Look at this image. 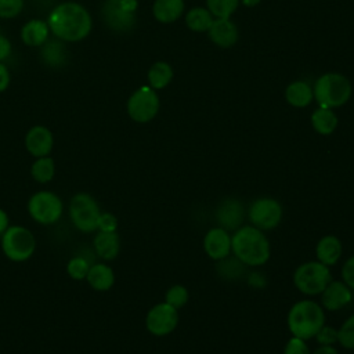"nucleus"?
Segmentation results:
<instances>
[{
	"label": "nucleus",
	"instance_id": "34",
	"mask_svg": "<svg viewBox=\"0 0 354 354\" xmlns=\"http://www.w3.org/2000/svg\"><path fill=\"white\" fill-rule=\"evenodd\" d=\"M314 337L319 346H333L337 343V329L329 325H324Z\"/></svg>",
	"mask_w": 354,
	"mask_h": 354
},
{
	"label": "nucleus",
	"instance_id": "24",
	"mask_svg": "<svg viewBox=\"0 0 354 354\" xmlns=\"http://www.w3.org/2000/svg\"><path fill=\"white\" fill-rule=\"evenodd\" d=\"M47 32L48 28L43 21L35 19V21H29L21 32L22 40L25 44L28 46H40L44 43V40L47 39Z\"/></svg>",
	"mask_w": 354,
	"mask_h": 354
},
{
	"label": "nucleus",
	"instance_id": "7",
	"mask_svg": "<svg viewBox=\"0 0 354 354\" xmlns=\"http://www.w3.org/2000/svg\"><path fill=\"white\" fill-rule=\"evenodd\" d=\"M137 0H106L102 6L105 25L116 32H129L136 24Z\"/></svg>",
	"mask_w": 354,
	"mask_h": 354
},
{
	"label": "nucleus",
	"instance_id": "28",
	"mask_svg": "<svg viewBox=\"0 0 354 354\" xmlns=\"http://www.w3.org/2000/svg\"><path fill=\"white\" fill-rule=\"evenodd\" d=\"M171 77H173V71H171L170 65L166 62L153 64L148 72L149 84L153 88H163L165 86L169 84Z\"/></svg>",
	"mask_w": 354,
	"mask_h": 354
},
{
	"label": "nucleus",
	"instance_id": "35",
	"mask_svg": "<svg viewBox=\"0 0 354 354\" xmlns=\"http://www.w3.org/2000/svg\"><path fill=\"white\" fill-rule=\"evenodd\" d=\"M283 354H311L308 350V346L306 343V340L292 336L283 348Z\"/></svg>",
	"mask_w": 354,
	"mask_h": 354
},
{
	"label": "nucleus",
	"instance_id": "30",
	"mask_svg": "<svg viewBox=\"0 0 354 354\" xmlns=\"http://www.w3.org/2000/svg\"><path fill=\"white\" fill-rule=\"evenodd\" d=\"M238 1L239 0H206L210 14L217 18H230L238 7Z\"/></svg>",
	"mask_w": 354,
	"mask_h": 354
},
{
	"label": "nucleus",
	"instance_id": "12",
	"mask_svg": "<svg viewBox=\"0 0 354 354\" xmlns=\"http://www.w3.org/2000/svg\"><path fill=\"white\" fill-rule=\"evenodd\" d=\"M159 109L156 93L149 87L138 88L127 102V112L136 122L145 123L155 118Z\"/></svg>",
	"mask_w": 354,
	"mask_h": 354
},
{
	"label": "nucleus",
	"instance_id": "31",
	"mask_svg": "<svg viewBox=\"0 0 354 354\" xmlns=\"http://www.w3.org/2000/svg\"><path fill=\"white\" fill-rule=\"evenodd\" d=\"M337 343L347 350H354V314L337 329Z\"/></svg>",
	"mask_w": 354,
	"mask_h": 354
},
{
	"label": "nucleus",
	"instance_id": "9",
	"mask_svg": "<svg viewBox=\"0 0 354 354\" xmlns=\"http://www.w3.org/2000/svg\"><path fill=\"white\" fill-rule=\"evenodd\" d=\"M250 224L261 231H270L282 221V205L274 198H259L249 207Z\"/></svg>",
	"mask_w": 354,
	"mask_h": 354
},
{
	"label": "nucleus",
	"instance_id": "39",
	"mask_svg": "<svg viewBox=\"0 0 354 354\" xmlns=\"http://www.w3.org/2000/svg\"><path fill=\"white\" fill-rule=\"evenodd\" d=\"M248 282H249V285H252L254 288H263L267 281H266L263 274H260V272H250L249 278H248Z\"/></svg>",
	"mask_w": 354,
	"mask_h": 354
},
{
	"label": "nucleus",
	"instance_id": "2",
	"mask_svg": "<svg viewBox=\"0 0 354 354\" xmlns=\"http://www.w3.org/2000/svg\"><path fill=\"white\" fill-rule=\"evenodd\" d=\"M48 24L55 36L68 41L83 39L91 29L88 12L76 3H64L55 7L50 15Z\"/></svg>",
	"mask_w": 354,
	"mask_h": 354
},
{
	"label": "nucleus",
	"instance_id": "10",
	"mask_svg": "<svg viewBox=\"0 0 354 354\" xmlns=\"http://www.w3.org/2000/svg\"><path fill=\"white\" fill-rule=\"evenodd\" d=\"M62 202L51 191H39L33 194L28 203L30 217L40 224H53L62 214Z\"/></svg>",
	"mask_w": 354,
	"mask_h": 354
},
{
	"label": "nucleus",
	"instance_id": "15",
	"mask_svg": "<svg viewBox=\"0 0 354 354\" xmlns=\"http://www.w3.org/2000/svg\"><path fill=\"white\" fill-rule=\"evenodd\" d=\"M353 290L343 281H330L321 293V306L328 311H337L350 304Z\"/></svg>",
	"mask_w": 354,
	"mask_h": 354
},
{
	"label": "nucleus",
	"instance_id": "19",
	"mask_svg": "<svg viewBox=\"0 0 354 354\" xmlns=\"http://www.w3.org/2000/svg\"><path fill=\"white\" fill-rule=\"evenodd\" d=\"M94 249L104 260H113L120 250V238L116 232L100 231L94 238Z\"/></svg>",
	"mask_w": 354,
	"mask_h": 354
},
{
	"label": "nucleus",
	"instance_id": "29",
	"mask_svg": "<svg viewBox=\"0 0 354 354\" xmlns=\"http://www.w3.org/2000/svg\"><path fill=\"white\" fill-rule=\"evenodd\" d=\"M188 299H189L188 289L178 283L170 286L165 295V301L177 310L184 307L188 303Z\"/></svg>",
	"mask_w": 354,
	"mask_h": 354
},
{
	"label": "nucleus",
	"instance_id": "37",
	"mask_svg": "<svg viewBox=\"0 0 354 354\" xmlns=\"http://www.w3.org/2000/svg\"><path fill=\"white\" fill-rule=\"evenodd\" d=\"M118 218L112 213H101L97 221V230L102 232H116Z\"/></svg>",
	"mask_w": 354,
	"mask_h": 354
},
{
	"label": "nucleus",
	"instance_id": "33",
	"mask_svg": "<svg viewBox=\"0 0 354 354\" xmlns=\"http://www.w3.org/2000/svg\"><path fill=\"white\" fill-rule=\"evenodd\" d=\"M88 263L86 259L83 257H72L68 264H66V271L69 274L71 278L79 281V279H84L87 277V272H88Z\"/></svg>",
	"mask_w": 354,
	"mask_h": 354
},
{
	"label": "nucleus",
	"instance_id": "3",
	"mask_svg": "<svg viewBox=\"0 0 354 354\" xmlns=\"http://www.w3.org/2000/svg\"><path fill=\"white\" fill-rule=\"evenodd\" d=\"M286 324L292 336L307 342L325 325V311L322 306L314 300H299L290 307Z\"/></svg>",
	"mask_w": 354,
	"mask_h": 354
},
{
	"label": "nucleus",
	"instance_id": "18",
	"mask_svg": "<svg viewBox=\"0 0 354 354\" xmlns=\"http://www.w3.org/2000/svg\"><path fill=\"white\" fill-rule=\"evenodd\" d=\"M343 253L342 242L335 235L322 236L315 245V257L319 263L330 267L339 261Z\"/></svg>",
	"mask_w": 354,
	"mask_h": 354
},
{
	"label": "nucleus",
	"instance_id": "4",
	"mask_svg": "<svg viewBox=\"0 0 354 354\" xmlns=\"http://www.w3.org/2000/svg\"><path fill=\"white\" fill-rule=\"evenodd\" d=\"M313 94L321 108H336L346 104L351 95L348 79L339 73H326L318 77Z\"/></svg>",
	"mask_w": 354,
	"mask_h": 354
},
{
	"label": "nucleus",
	"instance_id": "1",
	"mask_svg": "<svg viewBox=\"0 0 354 354\" xmlns=\"http://www.w3.org/2000/svg\"><path fill=\"white\" fill-rule=\"evenodd\" d=\"M231 252L245 266L260 267L270 260L271 245L264 231L242 225L231 236Z\"/></svg>",
	"mask_w": 354,
	"mask_h": 354
},
{
	"label": "nucleus",
	"instance_id": "25",
	"mask_svg": "<svg viewBox=\"0 0 354 354\" xmlns=\"http://www.w3.org/2000/svg\"><path fill=\"white\" fill-rule=\"evenodd\" d=\"M245 267L246 266L243 263H241L235 256L234 257L227 256V257L218 260L216 264L218 275L227 281H234V279L241 278L245 272Z\"/></svg>",
	"mask_w": 354,
	"mask_h": 354
},
{
	"label": "nucleus",
	"instance_id": "8",
	"mask_svg": "<svg viewBox=\"0 0 354 354\" xmlns=\"http://www.w3.org/2000/svg\"><path fill=\"white\" fill-rule=\"evenodd\" d=\"M69 214L75 227L83 232L97 230V221L101 214L95 199L86 194H76L69 203Z\"/></svg>",
	"mask_w": 354,
	"mask_h": 354
},
{
	"label": "nucleus",
	"instance_id": "43",
	"mask_svg": "<svg viewBox=\"0 0 354 354\" xmlns=\"http://www.w3.org/2000/svg\"><path fill=\"white\" fill-rule=\"evenodd\" d=\"M7 228H8V216L3 209H0V234H3Z\"/></svg>",
	"mask_w": 354,
	"mask_h": 354
},
{
	"label": "nucleus",
	"instance_id": "32",
	"mask_svg": "<svg viewBox=\"0 0 354 354\" xmlns=\"http://www.w3.org/2000/svg\"><path fill=\"white\" fill-rule=\"evenodd\" d=\"M43 59L54 66H58L64 62V54H62V46L59 41H50L44 46L41 51Z\"/></svg>",
	"mask_w": 354,
	"mask_h": 354
},
{
	"label": "nucleus",
	"instance_id": "38",
	"mask_svg": "<svg viewBox=\"0 0 354 354\" xmlns=\"http://www.w3.org/2000/svg\"><path fill=\"white\" fill-rule=\"evenodd\" d=\"M342 279L351 290H354V254L344 261L342 267Z\"/></svg>",
	"mask_w": 354,
	"mask_h": 354
},
{
	"label": "nucleus",
	"instance_id": "5",
	"mask_svg": "<svg viewBox=\"0 0 354 354\" xmlns=\"http://www.w3.org/2000/svg\"><path fill=\"white\" fill-rule=\"evenodd\" d=\"M332 281L329 267L318 260L300 264L293 272V285L306 296L321 295L326 285Z\"/></svg>",
	"mask_w": 354,
	"mask_h": 354
},
{
	"label": "nucleus",
	"instance_id": "21",
	"mask_svg": "<svg viewBox=\"0 0 354 354\" xmlns=\"http://www.w3.org/2000/svg\"><path fill=\"white\" fill-rule=\"evenodd\" d=\"M184 10L183 0H156L153 4V15L159 22L176 21Z\"/></svg>",
	"mask_w": 354,
	"mask_h": 354
},
{
	"label": "nucleus",
	"instance_id": "26",
	"mask_svg": "<svg viewBox=\"0 0 354 354\" xmlns=\"http://www.w3.org/2000/svg\"><path fill=\"white\" fill-rule=\"evenodd\" d=\"M185 22L191 30L205 32V30H209L210 25L213 24V17L209 10L198 7V8H192L191 11H188V14L185 17Z\"/></svg>",
	"mask_w": 354,
	"mask_h": 354
},
{
	"label": "nucleus",
	"instance_id": "36",
	"mask_svg": "<svg viewBox=\"0 0 354 354\" xmlns=\"http://www.w3.org/2000/svg\"><path fill=\"white\" fill-rule=\"evenodd\" d=\"M22 6L24 0H0V17H15L22 10Z\"/></svg>",
	"mask_w": 354,
	"mask_h": 354
},
{
	"label": "nucleus",
	"instance_id": "42",
	"mask_svg": "<svg viewBox=\"0 0 354 354\" xmlns=\"http://www.w3.org/2000/svg\"><path fill=\"white\" fill-rule=\"evenodd\" d=\"M311 354H339V351H337V348L335 346H319Z\"/></svg>",
	"mask_w": 354,
	"mask_h": 354
},
{
	"label": "nucleus",
	"instance_id": "16",
	"mask_svg": "<svg viewBox=\"0 0 354 354\" xmlns=\"http://www.w3.org/2000/svg\"><path fill=\"white\" fill-rule=\"evenodd\" d=\"M26 149L36 158L47 156L53 148V134L47 127H32L25 138Z\"/></svg>",
	"mask_w": 354,
	"mask_h": 354
},
{
	"label": "nucleus",
	"instance_id": "40",
	"mask_svg": "<svg viewBox=\"0 0 354 354\" xmlns=\"http://www.w3.org/2000/svg\"><path fill=\"white\" fill-rule=\"evenodd\" d=\"M10 53H11L10 41L4 36H0V61L6 59L10 55Z\"/></svg>",
	"mask_w": 354,
	"mask_h": 354
},
{
	"label": "nucleus",
	"instance_id": "44",
	"mask_svg": "<svg viewBox=\"0 0 354 354\" xmlns=\"http://www.w3.org/2000/svg\"><path fill=\"white\" fill-rule=\"evenodd\" d=\"M242 3H243L245 6H248V7H253V6L259 4L260 0H242Z\"/></svg>",
	"mask_w": 354,
	"mask_h": 354
},
{
	"label": "nucleus",
	"instance_id": "13",
	"mask_svg": "<svg viewBox=\"0 0 354 354\" xmlns=\"http://www.w3.org/2000/svg\"><path fill=\"white\" fill-rule=\"evenodd\" d=\"M245 218L243 205L238 199H224L216 209V220L218 227L230 231H236L242 227V221Z\"/></svg>",
	"mask_w": 354,
	"mask_h": 354
},
{
	"label": "nucleus",
	"instance_id": "17",
	"mask_svg": "<svg viewBox=\"0 0 354 354\" xmlns=\"http://www.w3.org/2000/svg\"><path fill=\"white\" fill-rule=\"evenodd\" d=\"M209 36L212 41L220 47H231L238 40V29L230 21V18L213 19L209 28Z\"/></svg>",
	"mask_w": 354,
	"mask_h": 354
},
{
	"label": "nucleus",
	"instance_id": "23",
	"mask_svg": "<svg viewBox=\"0 0 354 354\" xmlns=\"http://www.w3.org/2000/svg\"><path fill=\"white\" fill-rule=\"evenodd\" d=\"M285 95H286L288 102L297 108L307 106L314 97L311 87L304 82H295V83L289 84Z\"/></svg>",
	"mask_w": 354,
	"mask_h": 354
},
{
	"label": "nucleus",
	"instance_id": "11",
	"mask_svg": "<svg viewBox=\"0 0 354 354\" xmlns=\"http://www.w3.org/2000/svg\"><path fill=\"white\" fill-rule=\"evenodd\" d=\"M178 325V310L166 301L155 304L145 317V326L153 336H166Z\"/></svg>",
	"mask_w": 354,
	"mask_h": 354
},
{
	"label": "nucleus",
	"instance_id": "27",
	"mask_svg": "<svg viewBox=\"0 0 354 354\" xmlns=\"http://www.w3.org/2000/svg\"><path fill=\"white\" fill-rule=\"evenodd\" d=\"M54 173H55V165H54V160L48 156L37 158V160H35L30 167L32 177L41 184L51 181L54 177Z\"/></svg>",
	"mask_w": 354,
	"mask_h": 354
},
{
	"label": "nucleus",
	"instance_id": "41",
	"mask_svg": "<svg viewBox=\"0 0 354 354\" xmlns=\"http://www.w3.org/2000/svg\"><path fill=\"white\" fill-rule=\"evenodd\" d=\"M8 82H10L8 71H7V68H6L3 64H0V91H3L4 88H7Z\"/></svg>",
	"mask_w": 354,
	"mask_h": 354
},
{
	"label": "nucleus",
	"instance_id": "14",
	"mask_svg": "<svg viewBox=\"0 0 354 354\" xmlns=\"http://www.w3.org/2000/svg\"><path fill=\"white\" fill-rule=\"evenodd\" d=\"M203 250L212 260H221L231 253V235L221 227L209 230L203 238Z\"/></svg>",
	"mask_w": 354,
	"mask_h": 354
},
{
	"label": "nucleus",
	"instance_id": "6",
	"mask_svg": "<svg viewBox=\"0 0 354 354\" xmlns=\"http://www.w3.org/2000/svg\"><path fill=\"white\" fill-rule=\"evenodd\" d=\"M1 248L10 260L25 261L33 254L36 241L28 228L21 225H11L3 232Z\"/></svg>",
	"mask_w": 354,
	"mask_h": 354
},
{
	"label": "nucleus",
	"instance_id": "20",
	"mask_svg": "<svg viewBox=\"0 0 354 354\" xmlns=\"http://www.w3.org/2000/svg\"><path fill=\"white\" fill-rule=\"evenodd\" d=\"M88 285L95 290H108L112 288L115 282L113 271L109 266L98 263L88 268L87 277H86Z\"/></svg>",
	"mask_w": 354,
	"mask_h": 354
},
{
	"label": "nucleus",
	"instance_id": "22",
	"mask_svg": "<svg viewBox=\"0 0 354 354\" xmlns=\"http://www.w3.org/2000/svg\"><path fill=\"white\" fill-rule=\"evenodd\" d=\"M314 130L322 136H328L337 127V116L329 108H318L311 115Z\"/></svg>",
	"mask_w": 354,
	"mask_h": 354
}]
</instances>
